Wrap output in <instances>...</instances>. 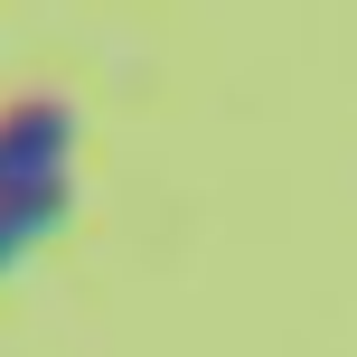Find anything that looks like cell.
Wrapping results in <instances>:
<instances>
[{
	"label": "cell",
	"instance_id": "obj_1",
	"mask_svg": "<svg viewBox=\"0 0 357 357\" xmlns=\"http://www.w3.org/2000/svg\"><path fill=\"white\" fill-rule=\"evenodd\" d=\"M66 160H75V113L56 94H29V104L0 113V197L66 188Z\"/></svg>",
	"mask_w": 357,
	"mask_h": 357
},
{
	"label": "cell",
	"instance_id": "obj_2",
	"mask_svg": "<svg viewBox=\"0 0 357 357\" xmlns=\"http://www.w3.org/2000/svg\"><path fill=\"white\" fill-rule=\"evenodd\" d=\"M56 216H66V188H38V197H10V207H0V273H10L19 254L38 245V235H56Z\"/></svg>",
	"mask_w": 357,
	"mask_h": 357
}]
</instances>
